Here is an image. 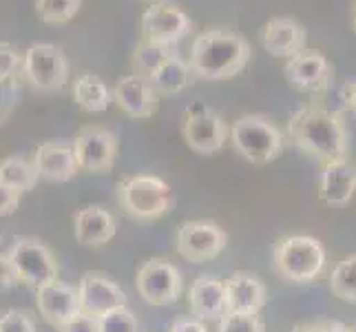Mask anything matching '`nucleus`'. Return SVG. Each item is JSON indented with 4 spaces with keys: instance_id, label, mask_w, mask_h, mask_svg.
Here are the masks:
<instances>
[{
    "instance_id": "27",
    "label": "nucleus",
    "mask_w": 356,
    "mask_h": 332,
    "mask_svg": "<svg viewBox=\"0 0 356 332\" xmlns=\"http://www.w3.org/2000/svg\"><path fill=\"white\" fill-rule=\"evenodd\" d=\"M330 290L334 297L356 306V253L341 260L330 273Z\"/></svg>"
},
{
    "instance_id": "40",
    "label": "nucleus",
    "mask_w": 356,
    "mask_h": 332,
    "mask_svg": "<svg viewBox=\"0 0 356 332\" xmlns=\"http://www.w3.org/2000/svg\"><path fill=\"white\" fill-rule=\"evenodd\" d=\"M144 3H149V5H153V3H162V0H144Z\"/></svg>"
},
{
    "instance_id": "29",
    "label": "nucleus",
    "mask_w": 356,
    "mask_h": 332,
    "mask_svg": "<svg viewBox=\"0 0 356 332\" xmlns=\"http://www.w3.org/2000/svg\"><path fill=\"white\" fill-rule=\"evenodd\" d=\"M217 332H266V324L259 315L226 313L217 322Z\"/></svg>"
},
{
    "instance_id": "1",
    "label": "nucleus",
    "mask_w": 356,
    "mask_h": 332,
    "mask_svg": "<svg viewBox=\"0 0 356 332\" xmlns=\"http://www.w3.org/2000/svg\"><path fill=\"white\" fill-rule=\"evenodd\" d=\"M288 144L316 162L327 164L346 159L350 133L341 111H330L318 104L297 109L288 120Z\"/></svg>"
},
{
    "instance_id": "37",
    "label": "nucleus",
    "mask_w": 356,
    "mask_h": 332,
    "mask_svg": "<svg viewBox=\"0 0 356 332\" xmlns=\"http://www.w3.org/2000/svg\"><path fill=\"white\" fill-rule=\"evenodd\" d=\"M339 100H341V106L352 111L356 116V78L343 84V89L339 91Z\"/></svg>"
},
{
    "instance_id": "13",
    "label": "nucleus",
    "mask_w": 356,
    "mask_h": 332,
    "mask_svg": "<svg viewBox=\"0 0 356 332\" xmlns=\"http://www.w3.org/2000/svg\"><path fill=\"white\" fill-rule=\"evenodd\" d=\"M78 294H80V310L89 317L102 319L104 315L127 308L129 297L127 292L120 288V284L104 275L89 270L78 281Z\"/></svg>"
},
{
    "instance_id": "30",
    "label": "nucleus",
    "mask_w": 356,
    "mask_h": 332,
    "mask_svg": "<svg viewBox=\"0 0 356 332\" xmlns=\"http://www.w3.org/2000/svg\"><path fill=\"white\" fill-rule=\"evenodd\" d=\"M100 332H142V326L138 322V317H135L127 306V308L104 315L100 319Z\"/></svg>"
},
{
    "instance_id": "25",
    "label": "nucleus",
    "mask_w": 356,
    "mask_h": 332,
    "mask_svg": "<svg viewBox=\"0 0 356 332\" xmlns=\"http://www.w3.org/2000/svg\"><path fill=\"white\" fill-rule=\"evenodd\" d=\"M40 182L38 168L33 159H27L22 155H9L0 164V189H11L16 193L33 191L35 184Z\"/></svg>"
},
{
    "instance_id": "17",
    "label": "nucleus",
    "mask_w": 356,
    "mask_h": 332,
    "mask_svg": "<svg viewBox=\"0 0 356 332\" xmlns=\"http://www.w3.org/2000/svg\"><path fill=\"white\" fill-rule=\"evenodd\" d=\"M115 104L124 111L127 116L146 120L157 111V93L149 78L131 73V76H122L113 87Z\"/></svg>"
},
{
    "instance_id": "19",
    "label": "nucleus",
    "mask_w": 356,
    "mask_h": 332,
    "mask_svg": "<svg viewBox=\"0 0 356 332\" xmlns=\"http://www.w3.org/2000/svg\"><path fill=\"white\" fill-rule=\"evenodd\" d=\"M191 315L202 322H219L226 315V281L217 275H200L188 290Z\"/></svg>"
},
{
    "instance_id": "42",
    "label": "nucleus",
    "mask_w": 356,
    "mask_h": 332,
    "mask_svg": "<svg viewBox=\"0 0 356 332\" xmlns=\"http://www.w3.org/2000/svg\"><path fill=\"white\" fill-rule=\"evenodd\" d=\"M350 332H356V324H354V326H350Z\"/></svg>"
},
{
    "instance_id": "23",
    "label": "nucleus",
    "mask_w": 356,
    "mask_h": 332,
    "mask_svg": "<svg viewBox=\"0 0 356 332\" xmlns=\"http://www.w3.org/2000/svg\"><path fill=\"white\" fill-rule=\"evenodd\" d=\"M73 100L87 113H102V111L111 106V102H115V97L100 76L82 73L73 84Z\"/></svg>"
},
{
    "instance_id": "39",
    "label": "nucleus",
    "mask_w": 356,
    "mask_h": 332,
    "mask_svg": "<svg viewBox=\"0 0 356 332\" xmlns=\"http://www.w3.org/2000/svg\"><path fill=\"white\" fill-rule=\"evenodd\" d=\"M292 332H321V326L318 324H303V326H297Z\"/></svg>"
},
{
    "instance_id": "4",
    "label": "nucleus",
    "mask_w": 356,
    "mask_h": 332,
    "mask_svg": "<svg viewBox=\"0 0 356 332\" xmlns=\"http://www.w3.org/2000/svg\"><path fill=\"white\" fill-rule=\"evenodd\" d=\"M327 255L323 244L308 235H288L273 246L275 273L290 284H312L325 273Z\"/></svg>"
},
{
    "instance_id": "6",
    "label": "nucleus",
    "mask_w": 356,
    "mask_h": 332,
    "mask_svg": "<svg viewBox=\"0 0 356 332\" xmlns=\"http://www.w3.org/2000/svg\"><path fill=\"white\" fill-rule=\"evenodd\" d=\"M230 142L250 164H268L286 149V135L266 116H241L230 127Z\"/></svg>"
},
{
    "instance_id": "24",
    "label": "nucleus",
    "mask_w": 356,
    "mask_h": 332,
    "mask_svg": "<svg viewBox=\"0 0 356 332\" xmlns=\"http://www.w3.org/2000/svg\"><path fill=\"white\" fill-rule=\"evenodd\" d=\"M191 71V63H186L179 54H175L164 60L149 80L157 95H177L179 91L188 87Z\"/></svg>"
},
{
    "instance_id": "7",
    "label": "nucleus",
    "mask_w": 356,
    "mask_h": 332,
    "mask_svg": "<svg viewBox=\"0 0 356 332\" xmlns=\"http://www.w3.org/2000/svg\"><path fill=\"white\" fill-rule=\"evenodd\" d=\"M181 135L195 153L213 155L230 140V127L215 109L204 102H193L184 111Z\"/></svg>"
},
{
    "instance_id": "15",
    "label": "nucleus",
    "mask_w": 356,
    "mask_h": 332,
    "mask_svg": "<svg viewBox=\"0 0 356 332\" xmlns=\"http://www.w3.org/2000/svg\"><path fill=\"white\" fill-rule=\"evenodd\" d=\"M35 306H38V313L44 322L58 330L82 313L78 288H73L63 279H56L40 290H35Z\"/></svg>"
},
{
    "instance_id": "5",
    "label": "nucleus",
    "mask_w": 356,
    "mask_h": 332,
    "mask_svg": "<svg viewBox=\"0 0 356 332\" xmlns=\"http://www.w3.org/2000/svg\"><path fill=\"white\" fill-rule=\"evenodd\" d=\"M118 204L124 215L140 224L162 219L175 206V195L168 182L157 175H133L118 184Z\"/></svg>"
},
{
    "instance_id": "28",
    "label": "nucleus",
    "mask_w": 356,
    "mask_h": 332,
    "mask_svg": "<svg viewBox=\"0 0 356 332\" xmlns=\"http://www.w3.org/2000/svg\"><path fill=\"white\" fill-rule=\"evenodd\" d=\"M82 0H35L38 18L47 24H65L76 18Z\"/></svg>"
},
{
    "instance_id": "35",
    "label": "nucleus",
    "mask_w": 356,
    "mask_h": 332,
    "mask_svg": "<svg viewBox=\"0 0 356 332\" xmlns=\"http://www.w3.org/2000/svg\"><path fill=\"white\" fill-rule=\"evenodd\" d=\"M20 195L22 193H16V191H11V189H0V215H3V217L14 215L18 211Z\"/></svg>"
},
{
    "instance_id": "2",
    "label": "nucleus",
    "mask_w": 356,
    "mask_h": 332,
    "mask_svg": "<svg viewBox=\"0 0 356 332\" xmlns=\"http://www.w3.org/2000/svg\"><path fill=\"white\" fill-rule=\"evenodd\" d=\"M252 49L241 33L230 29H206L191 47V69L202 80H230L239 76Z\"/></svg>"
},
{
    "instance_id": "11",
    "label": "nucleus",
    "mask_w": 356,
    "mask_h": 332,
    "mask_svg": "<svg viewBox=\"0 0 356 332\" xmlns=\"http://www.w3.org/2000/svg\"><path fill=\"white\" fill-rule=\"evenodd\" d=\"M193 31V20L181 7L173 5L170 0L153 3L142 14V35L146 40L159 45L177 47L181 38Z\"/></svg>"
},
{
    "instance_id": "31",
    "label": "nucleus",
    "mask_w": 356,
    "mask_h": 332,
    "mask_svg": "<svg viewBox=\"0 0 356 332\" xmlns=\"http://www.w3.org/2000/svg\"><path fill=\"white\" fill-rule=\"evenodd\" d=\"M24 69V56L14 45L3 42L0 45V80L18 78Z\"/></svg>"
},
{
    "instance_id": "36",
    "label": "nucleus",
    "mask_w": 356,
    "mask_h": 332,
    "mask_svg": "<svg viewBox=\"0 0 356 332\" xmlns=\"http://www.w3.org/2000/svg\"><path fill=\"white\" fill-rule=\"evenodd\" d=\"M168 332H208L206 324L202 319H175L173 324H170Z\"/></svg>"
},
{
    "instance_id": "16",
    "label": "nucleus",
    "mask_w": 356,
    "mask_h": 332,
    "mask_svg": "<svg viewBox=\"0 0 356 332\" xmlns=\"http://www.w3.org/2000/svg\"><path fill=\"white\" fill-rule=\"evenodd\" d=\"M31 159L35 168H38L40 180L49 184H65L76 177L80 171L76 149H73V144L65 142L40 144Z\"/></svg>"
},
{
    "instance_id": "10",
    "label": "nucleus",
    "mask_w": 356,
    "mask_h": 332,
    "mask_svg": "<svg viewBox=\"0 0 356 332\" xmlns=\"http://www.w3.org/2000/svg\"><path fill=\"white\" fill-rule=\"evenodd\" d=\"M177 253L191 264H206L222 255L228 246V232L211 219H188L177 230Z\"/></svg>"
},
{
    "instance_id": "38",
    "label": "nucleus",
    "mask_w": 356,
    "mask_h": 332,
    "mask_svg": "<svg viewBox=\"0 0 356 332\" xmlns=\"http://www.w3.org/2000/svg\"><path fill=\"white\" fill-rule=\"evenodd\" d=\"M318 326H321V332H350V326L337 322V319H323V322H318Z\"/></svg>"
},
{
    "instance_id": "26",
    "label": "nucleus",
    "mask_w": 356,
    "mask_h": 332,
    "mask_svg": "<svg viewBox=\"0 0 356 332\" xmlns=\"http://www.w3.org/2000/svg\"><path fill=\"white\" fill-rule=\"evenodd\" d=\"M175 54H179L177 47L159 45V42L142 38V42L133 49V56H131L133 73H138V76H144V78H151L157 71V67Z\"/></svg>"
},
{
    "instance_id": "22",
    "label": "nucleus",
    "mask_w": 356,
    "mask_h": 332,
    "mask_svg": "<svg viewBox=\"0 0 356 332\" xmlns=\"http://www.w3.org/2000/svg\"><path fill=\"white\" fill-rule=\"evenodd\" d=\"M356 191V166L350 159H337L321 166L318 198L327 206H346Z\"/></svg>"
},
{
    "instance_id": "41",
    "label": "nucleus",
    "mask_w": 356,
    "mask_h": 332,
    "mask_svg": "<svg viewBox=\"0 0 356 332\" xmlns=\"http://www.w3.org/2000/svg\"><path fill=\"white\" fill-rule=\"evenodd\" d=\"M352 24H354V33H356V9H354V22Z\"/></svg>"
},
{
    "instance_id": "20",
    "label": "nucleus",
    "mask_w": 356,
    "mask_h": 332,
    "mask_svg": "<svg viewBox=\"0 0 356 332\" xmlns=\"http://www.w3.org/2000/svg\"><path fill=\"white\" fill-rule=\"evenodd\" d=\"M261 45L275 58H294L305 49V29L294 18H273L261 29Z\"/></svg>"
},
{
    "instance_id": "18",
    "label": "nucleus",
    "mask_w": 356,
    "mask_h": 332,
    "mask_svg": "<svg viewBox=\"0 0 356 332\" xmlns=\"http://www.w3.org/2000/svg\"><path fill=\"white\" fill-rule=\"evenodd\" d=\"M266 303L268 288L257 275L237 270L226 279V313L259 315Z\"/></svg>"
},
{
    "instance_id": "8",
    "label": "nucleus",
    "mask_w": 356,
    "mask_h": 332,
    "mask_svg": "<svg viewBox=\"0 0 356 332\" xmlns=\"http://www.w3.org/2000/svg\"><path fill=\"white\" fill-rule=\"evenodd\" d=\"M22 78L35 91L54 93L60 91L69 80V60L58 45L51 42H33L24 52Z\"/></svg>"
},
{
    "instance_id": "3",
    "label": "nucleus",
    "mask_w": 356,
    "mask_h": 332,
    "mask_svg": "<svg viewBox=\"0 0 356 332\" xmlns=\"http://www.w3.org/2000/svg\"><path fill=\"white\" fill-rule=\"evenodd\" d=\"M60 279V266L54 251L35 237H14L3 255V288L22 284L40 290Z\"/></svg>"
},
{
    "instance_id": "33",
    "label": "nucleus",
    "mask_w": 356,
    "mask_h": 332,
    "mask_svg": "<svg viewBox=\"0 0 356 332\" xmlns=\"http://www.w3.org/2000/svg\"><path fill=\"white\" fill-rule=\"evenodd\" d=\"M3 82V122L9 120L11 111H14L18 97H20V76L18 78H9V80H0Z\"/></svg>"
},
{
    "instance_id": "34",
    "label": "nucleus",
    "mask_w": 356,
    "mask_h": 332,
    "mask_svg": "<svg viewBox=\"0 0 356 332\" xmlns=\"http://www.w3.org/2000/svg\"><path fill=\"white\" fill-rule=\"evenodd\" d=\"M60 332H100V319L80 313L65 328H60Z\"/></svg>"
},
{
    "instance_id": "12",
    "label": "nucleus",
    "mask_w": 356,
    "mask_h": 332,
    "mask_svg": "<svg viewBox=\"0 0 356 332\" xmlns=\"http://www.w3.org/2000/svg\"><path fill=\"white\" fill-rule=\"evenodd\" d=\"M73 149L80 171L87 173H108L118 157V138L113 131H108L100 125L82 127L73 140Z\"/></svg>"
},
{
    "instance_id": "21",
    "label": "nucleus",
    "mask_w": 356,
    "mask_h": 332,
    "mask_svg": "<svg viewBox=\"0 0 356 332\" xmlns=\"http://www.w3.org/2000/svg\"><path fill=\"white\" fill-rule=\"evenodd\" d=\"M73 235L87 248L104 246L115 237V217L104 206H84L73 215Z\"/></svg>"
},
{
    "instance_id": "14",
    "label": "nucleus",
    "mask_w": 356,
    "mask_h": 332,
    "mask_svg": "<svg viewBox=\"0 0 356 332\" xmlns=\"http://www.w3.org/2000/svg\"><path fill=\"white\" fill-rule=\"evenodd\" d=\"M284 76L297 91L318 93L330 87L332 65L323 54L314 52V49H303L299 56L286 60Z\"/></svg>"
},
{
    "instance_id": "32",
    "label": "nucleus",
    "mask_w": 356,
    "mask_h": 332,
    "mask_svg": "<svg viewBox=\"0 0 356 332\" xmlns=\"http://www.w3.org/2000/svg\"><path fill=\"white\" fill-rule=\"evenodd\" d=\"M0 332H38L35 317L29 310L9 308L0 319Z\"/></svg>"
},
{
    "instance_id": "9",
    "label": "nucleus",
    "mask_w": 356,
    "mask_h": 332,
    "mask_svg": "<svg viewBox=\"0 0 356 332\" xmlns=\"http://www.w3.org/2000/svg\"><path fill=\"white\" fill-rule=\"evenodd\" d=\"M138 294L149 306H173L181 297L184 279L179 270L164 257L146 260L135 275Z\"/></svg>"
}]
</instances>
